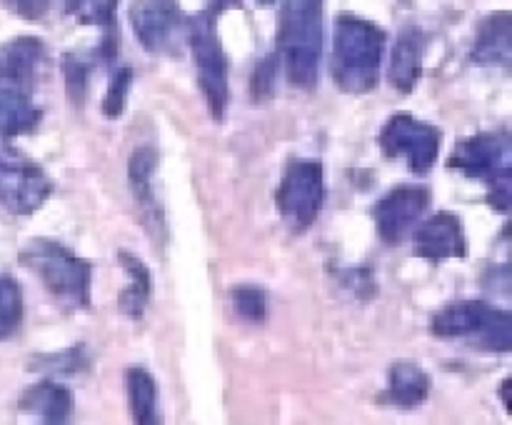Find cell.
Wrapping results in <instances>:
<instances>
[{"label":"cell","mask_w":512,"mask_h":425,"mask_svg":"<svg viewBox=\"0 0 512 425\" xmlns=\"http://www.w3.org/2000/svg\"><path fill=\"white\" fill-rule=\"evenodd\" d=\"M385 53V33L380 25L343 13L335 23L333 43V78L340 90L365 95L378 85L380 63Z\"/></svg>","instance_id":"obj_1"},{"label":"cell","mask_w":512,"mask_h":425,"mask_svg":"<svg viewBox=\"0 0 512 425\" xmlns=\"http://www.w3.org/2000/svg\"><path fill=\"white\" fill-rule=\"evenodd\" d=\"M278 53L290 83L315 88L323 58V0H283Z\"/></svg>","instance_id":"obj_2"},{"label":"cell","mask_w":512,"mask_h":425,"mask_svg":"<svg viewBox=\"0 0 512 425\" xmlns=\"http://www.w3.org/2000/svg\"><path fill=\"white\" fill-rule=\"evenodd\" d=\"M20 263L38 275L50 298L65 310L90 308V283H93V265L75 255L63 243L50 238H35L20 250Z\"/></svg>","instance_id":"obj_3"},{"label":"cell","mask_w":512,"mask_h":425,"mask_svg":"<svg viewBox=\"0 0 512 425\" xmlns=\"http://www.w3.org/2000/svg\"><path fill=\"white\" fill-rule=\"evenodd\" d=\"M430 333L443 340H465L490 353H510L512 325L508 310L485 300H458L430 318Z\"/></svg>","instance_id":"obj_4"},{"label":"cell","mask_w":512,"mask_h":425,"mask_svg":"<svg viewBox=\"0 0 512 425\" xmlns=\"http://www.w3.org/2000/svg\"><path fill=\"white\" fill-rule=\"evenodd\" d=\"M450 168L483 180L490 190V203L508 213L512 200V140L508 133H478L460 140L450 155Z\"/></svg>","instance_id":"obj_5"},{"label":"cell","mask_w":512,"mask_h":425,"mask_svg":"<svg viewBox=\"0 0 512 425\" xmlns=\"http://www.w3.org/2000/svg\"><path fill=\"white\" fill-rule=\"evenodd\" d=\"M185 40L193 53L195 70H198V85L205 95V103L213 118H223L228 110V58L220 45L218 28H215L213 13H198L188 18V33Z\"/></svg>","instance_id":"obj_6"},{"label":"cell","mask_w":512,"mask_h":425,"mask_svg":"<svg viewBox=\"0 0 512 425\" xmlns=\"http://www.w3.org/2000/svg\"><path fill=\"white\" fill-rule=\"evenodd\" d=\"M53 195L45 170L23 153L0 145V205L13 215H30Z\"/></svg>","instance_id":"obj_7"},{"label":"cell","mask_w":512,"mask_h":425,"mask_svg":"<svg viewBox=\"0 0 512 425\" xmlns=\"http://www.w3.org/2000/svg\"><path fill=\"white\" fill-rule=\"evenodd\" d=\"M380 148L388 158H398L413 173L423 175L440 153V130L408 113H395L380 130Z\"/></svg>","instance_id":"obj_8"},{"label":"cell","mask_w":512,"mask_h":425,"mask_svg":"<svg viewBox=\"0 0 512 425\" xmlns=\"http://www.w3.org/2000/svg\"><path fill=\"white\" fill-rule=\"evenodd\" d=\"M275 200L280 213L295 228H308L315 223L325 200L323 165L318 160H293L280 180Z\"/></svg>","instance_id":"obj_9"},{"label":"cell","mask_w":512,"mask_h":425,"mask_svg":"<svg viewBox=\"0 0 512 425\" xmlns=\"http://www.w3.org/2000/svg\"><path fill=\"white\" fill-rule=\"evenodd\" d=\"M130 25L148 53H173L188 33V18L178 0H135L130 5Z\"/></svg>","instance_id":"obj_10"},{"label":"cell","mask_w":512,"mask_h":425,"mask_svg":"<svg viewBox=\"0 0 512 425\" xmlns=\"http://www.w3.org/2000/svg\"><path fill=\"white\" fill-rule=\"evenodd\" d=\"M430 205L428 188L420 185H400V188L390 190L385 198L378 200L373 210L375 228H378L380 238L388 245H400L413 235L418 223L423 220L425 210Z\"/></svg>","instance_id":"obj_11"},{"label":"cell","mask_w":512,"mask_h":425,"mask_svg":"<svg viewBox=\"0 0 512 425\" xmlns=\"http://www.w3.org/2000/svg\"><path fill=\"white\" fill-rule=\"evenodd\" d=\"M45 65V45L38 38H15L0 45V88L33 95Z\"/></svg>","instance_id":"obj_12"},{"label":"cell","mask_w":512,"mask_h":425,"mask_svg":"<svg viewBox=\"0 0 512 425\" xmlns=\"http://www.w3.org/2000/svg\"><path fill=\"white\" fill-rule=\"evenodd\" d=\"M415 250L420 258L433 263L448 258H465L468 255V238L458 215L435 213L420 228H415Z\"/></svg>","instance_id":"obj_13"},{"label":"cell","mask_w":512,"mask_h":425,"mask_svg":"<svg viewBox=\"0 0 512 425\" xmlns=\"http://www.w3.org/2000/svg\"><path fill=\"white\" fill-rule=\"evenodd\" d=\"M18 410L30 425H73V395L55 380L30 385L20 395Z\"/></svg>","instance_id":"obj_14"},{"label":"cell","mask_w":512,"mask_h":425,"mask_svg":"<svg viewBox=\"0 0 512 425\" xmlns=\"http://www.w3.org/2000/svg\"><path fill=\"white\" fill-rule=\"evenodd\" d=\"M425 33L418 25H405L398 33L390 53L388 80L400 93H410L418 85L423 75V58H425Z\"/></svg>","instance_id":"obj_15"},{"label":"cell","mask_w":512,"mask_h":425,"mask_svg":"<svg viewBox=\"0 0 512 425\" xmlns=\"http://www.w3.org/2000/svg\"><path fill=\"white\" fill-rule=\"evenodd\" d=\"M512 55V20L508 10L488 15L480 23L478 38L473 45V60L478 65L508 68Z\"/></svg>","instance_id":"obj_16"},{"label":"cell","mask_w":512,"mask_h":425,"mask_svg":"<svg viewBox=\"0 0 512 425\" xmlns=\"http://www.w3.org/2000/svg\"><path fill=\"white\" fill-rule=\"evenodd\" d=\"M430 395V375L413 360H398L388 370V388L383 400L395 408L413 410L423 405Z\"/></svg>","instance_id":"obj_17"},{"label":"cell","mask_w":512,"mask_h":425,"mask_svg":"<svg viewBox=\"0 0 512 425\" xmlns=\"http://www.w3.org/2000/svg\"><path fill=\"white\" fill-rule=\"evenodd\" d=\"M125 393H128V410L135 425H163L158 383L150 370H145L143 365L125 370Z\"/></svg>","instance_id":"obj_18"},{"label":"cell","mask_w":512,"mask_h":425,"mask_svg":"<svg viewBox=\"0 0 512 425\" xmlns=\"http://www.w3.org/2000/svg\"><path fill=\"white\" fill-rule=\"evenodd\" d=\"M130 188H133L135 200L140 203L143 213L150 220V233H158L163 230V213H160V205L155 200L153 190V173H155V150L140 148L135 150L133 158H130Z\"/></svg>","instance_id":"obj_19"},{"label":"cell","mask_w":512,"mask_h":425,"mask_svg":"<svg viewBox=\"0 0 512 425\" xmlns=\"http://www.w3.org/2000/svg\"><path fill=\"white\" fill-rule=\"evenodd\" d=\"M120 265H123L125 275H128V285L120 290V313L130 320L143 318L145 308L150 303V293H153V280H150V270L140 258L133 253L120 250Z\"/></svg>","instance_id":"obj_20"},{"label":"cell","mask_w":512,"mask_h":425,"mask_svg":"<svg viewBox=\"0 0 512 425\" xmlns=\"http://www.w3.org/2000/svg\"><path fill=\"white\" fill-rule=\"evenodd\" d=\"M38 123L40 108L33 103V95L0 88V135L3 138L30 133L38 128Z\"/></svg>","instance_id":"obj_21"},{"label":"cell","mask_w":512,"mask_h":425,"mask_svg":"<svg viewBox=\"0 0 512 425\" xmlns=\"http://www.w3.org/2000/svg\"><path fill=\"white\" fill-rule=\"evenodd\" d=\"M20 323H23V293L18 280L0 275V340L13 338Z\"/></svg>","instance_id":"obj_22"},{"label":"cell","mask_w":512,"mask_h":425,"mask_svg":"<svg viewBox=\"0 0 512 425\" xmlns=\"http://www.w3.org/2000/svg\"><path fill=\"white\" fill-rule=\"evenodd\" d=\"M63 8L83 25H98V28L110 30V25L115 23L118 0H63Z\"/></svg>","instance_id":"obj_23"},{"label":"cell","mask_w":512,"mask_h":425,"mask_svg":"<svg viewBox=\"0 0 512 425\" xmlns=\"http://www.w3.org/2000/svg\"><path fill=\"white\" fill-rule=\"evenodd\" d=\"M233 298V308L238 318L248 320V323H263L268 318V295L258 285H238L230 290Z\"/></svg>","instance_id":"obj_24"},{"label":"cell","mask_w":512,"mask_h":425,"mask_svg":"<svg viewBox=\"0 0 512 425\" xmlns=\"http://www.w3.org/2000/svg\"><path fill=\"white\" fill-rule=\"evenodd\" d=\"M65 80H68V95L75 105L83 103L85 98V83H88V65L85 60H80L78 55L68 53L63 60Z\"/></svg>","instance_id":"obj_25"},{"label":"cell","mask_w":512,"mask_h":425,"mask_svg":"<svg viewBox=\"0 0 512 425\" xmlns=\"http://www.w3.org/2000/svg\"><path fill=\"white\" fill-rule=\"evenodd\" d=\"M130 78H133V75H130L128 68L115 70V75L110 78L108 95H105V100H103V110H105V115H108V118H118L120 110H123L125 98H128Z\"/></svg>","instance_id":"obj_26"},{"label":"cell","mask_w":512,"mask_h":425,"mask_svg":"<svg viewBox=\"0 0 512 425\" xmlns=\"http://www.w3.org/2000/svg\"><path fill=\"white\" fill-rule=\"evenodd\" d=\"M53 0H3L5 8L23 20H40L50 10Z\"/></svg>","instance_id":"obj_27"},{"label":"cell","mask_w":512,"mask_h":425,"mask_svg":"<svg viewBox=\"0 0 512 425\" xmlns=\"http://www.w3.org/2000/svg\"><path fill=\"white\" fill-rule=\"evenodd\" d=\"M243 0H208V13L218 15L220 10H228V8H240Z\"/></svg>","instance_id":"obj_28"},{"label":"cell","mask_w":512,"mask_h":425,"mask_svg":"<svg viewBox=\"0 0 512 425\" xmlns=\"http://www.w3.org/2000/svg\"><path fill=\"white\" fill-rule=\"evenodd\" d=\"M258 3H263V5H270V3H273V0H258Z\"/></svg>","instance_id":"obj_29"}]
</instances>
